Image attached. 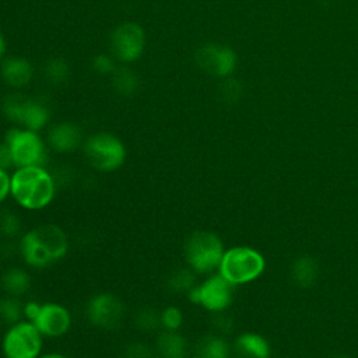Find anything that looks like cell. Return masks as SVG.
<instances>
[{
  "label": "cell",
  "mask_w": 358,
  "mask_h": 358,
  "mask_svg": "<svg viewBox=\"0 0 358 358\" xmlns=\"http://www.w3.org/2000/svg\"><path fill=\"white\" fill-rule=\"evenodd\" d=\"M17 250L28 267L45 268L66 256L69 238L59 225L42 224L20 236Z\"/></svg>",
  "instance_id": "cell-1"
},
{
  "label": "cell",
  "mask_w": 358,
  "mask_h": 358,
  "mask_svg": "<svg viewBox=\"0 0 358 358\" xmlns=\"http://www.w3.org/2000/svg\"><path fill=\"white\" fill-rule=\"evenodd\" d=\"M56 189V178L45 166L15 168L11 173L10 196L28 211L46 208L53 201Z\"/></svg>",
  "instance_id": "cell-2"
},
{
  "label": "cell",
  "mask_w": 358,
  "mask_h": 358,
  "mask_svg": "<svg viewBox=\"0 0 358 358\" xmlns=\"http://www.w3.org/2000/svg\"><path fill=\"white\" fill-rule=\"evenodd\" d=\"M224 243L221 238L206 229L192 232L183 243V256L187 267L196 274H213L218 271L221 259L224 256Z\"/></svg>",
  "instance_id": "cell-3"
},
{
  "label": "cell",
  "mask_w": 358,
  "mask_h": 358,
  "mask_svg": "<svg viewBox=\"0 0 358 358\" xmlns=\"http://www.w3.org/2000/svg\"><path fill=\"white\" fill-rule=\"evenodd\" d=\"M264 267L266 260L259 250L239 245L225 249L218 273L232 285H242L260 277Z\"/></svg>",
  "instance_id": "cell-4"
},
{
  "label": "cell",
  "mask_w": 358,
  "mask_h": 358,
  "mask_svg": "<svg viewBox=\"0 0 358 358\" xmlns=\"http://www.w3.org/2000/svg\"><path fill=\"white\" fill-rule=\"evenodd\" d=\"M4 143L8 147L13 166H45L48 148L38 131L17 126L6 133Z\"/></svg>",
  "instance_id": "cell-5"
},
{
  "label": "cell",
  "mask_w": 358,
  "mask_h": 358,
  "mask_svg": "<svg viewBox=\"0 0 358 358\" xmlns=\"http://www.w3.org/2000/svg\"><path fill=\"white\" fill-rule=\"evenodd\" d=\"M126 154L124 144L112 133H95L84 143V155L88 164L99 172L119 169L126 161Z\"/></svg>",
  "instance_id": "cell-6"
},
{
  "label": "cell",
  "mask_w": 358,
  "mask_h": 358,
  "mask_svg": "<svg viewBox=\"0 0 358 358\" xmlns=\"http://www.w3.org/2000/svg\"><path fill=\"white\" fill-rule=\"evenodd\" d=\"M43 336L36 326L21 319L8 326L1 338V352L4 358H39L42 354Z\"/></svg>",
  "instance_id": "cell-7"
},
{
  "label": "cell",
  "mask_w": 358,
  "mask_h": 358,
  "mask_svg": "<svg viewBox=\"0 0 358 358\" xmlns=\"http://www.w3.org/2000/svg\"><path fill=\"white\" fill-rule=\"evenodd\" d=\"M234 289L229 281H227L220 273L210 274L203 282L197 284L189 294L190 302L203 306L211 313L225 312L234 301Z\"/></svg>",
  "instance_id": "cell-8"
},
{
  "label": "cell",
  "mask_w": 358,
  "mask_h": 358,
  "mask_svg": "<svg viewBox=\"0 0 358 358\" xmlns=\"http://www.w3.org/2000/svg\"><path fill=\"white\" fill-rule=\"evenodd\" d=\"M123 303L110 292H99L92 295L85 306L88 322L102 330H115L123 320Z\"/></svg>",
  "instance_id": "cell-9"
},
{
  "label": "cell",
  "mask_w": 358,
  "mask_h": 358,
  "mask_svg": "<svg viewBox=\"0 0 358 358\" xmlns=\"http://www.w3.org/2000/svg\"><path fill=\"white\" fill-rule=\"evenodd\" d=\"M4 113L18 127L34 131L41 130L49 120V112L43 105L15 95L4 102Z\"/></svg>",
  "instance_id": "cell-10"
},
{
  "label": "cell",
  "mask_w": 358,
  "mask_h": 358,
  "mask_svg": "<svg viewBox=\"0 0 358 358\" xmlns=\"http://www.w3.org/2000/svg\"><path fill=\"white\" fill-rule=\"evenodd\" d=\"M43 337H62L64 336L73 323L70 310L57 302L39 303L38 312L31 320Z\"/></svg>",
  "instance_id": "cell-11"
},
{
  "label": "cell",
  "mask_w": 358,
  "mask_h": 358,
  "mask_svg": "<svg viewBox=\"0 0 358 358\" xmlns=\"http://www.w3.org/2000/svg\"><path fill=\"white\" fill-rule=\"evenodd\" d=\"M112 53L122 62H133L140 57L144 48L143 28L136 22H123L112 34Z\"/></svg>",
  "instance_id": "cell-12"
},
{
  "label": "cell",
  "mask_w": 358,
  "mask_h": 358,
  "mask_svg": "<svg viewBox=\"0 0 358 358\" xmlns=\"http://www.w3.org/2000/svg\"><path fill=\"white\" fill-rule=\"evenodd\" d=\"M196 59L201 69L220 77L231 74L236 64V56L232 49L211 43L200 48Z\"/></svg>",
  "instance_id": "cell-13"
},
{
  "label": "cell",
  "mask_w": 358,
  "mask_h": 358,
  "mask_svg": "<svg viewBox=\"0 0 358 358\" xmlns=\"http://www.w3.org/2000/svg\"><path fill=\"white\" fill-rule=\"evenodd\" d=\"M231 348L235 358H270L271 355L268 340L255 331L239 334Z\"/></svg>",
  "instance_id": "cell-14"
},
{
  "label": "cell",
  "mask_w": 358,
  "mask_h": 358,
  "mask_svg": "<svg viewBox=\"0 0 358 358\" xmlns=\"http://www.w3.org/2000/svg\"><path fill=\"white\" fill-rule=\"evenodd\" d=\"M81 141V130L74 123H56L48 131V145L56 152H71Z\"/></svg>",
  "instance_id": "cell-15"
},
{
  "label": "cell",
  "mask_w": 358,
  "mask_h": 358,
  "mask_svg": "<svg viewBox=\"0 0 358 358\" xmlns=\"http://www.w3.org/2000/svg\"><path fill=\"white\" fill-rule=\"evenodd\" d=\"M320 274V266L316 257L310 255L298 256L289 267L291 281L299 288H310L316 284Z\"/></svg>",
  "instance_id": "cell-16"
},
{
  "label": "cell",
  "mask_w": 358,
  "mask_h": 358,
  "mask_svg": "<svg viewBox=\"0 0 358 358\" xmlns=\"http://www.w3.org/2000/svg\"><path fill=\"white\" fill-rule=\"evenodd\" d=\"M158 358H186L187 341L179 331L162 330L155 340Z\"/></svg>",
  "instance_id": "cell-17"
},
{
  "label": "cell",
  "mask_w": 358,
  "mask_h": 358,
  "mask_svg": "<svg viewBox=\"0 0 358 358\" xmlns=\"http://www.w3.org/2000/svg\"><path fill=\"white\" fill-rule=\"evenodd\" d=\"M0 288L6 295L20 298L31 288V277L22 267H8L0 275Z\"/></svg>",
  "instance_id": "cell-18"
},
{
  "label": "cell",
  "mask_w": 358,
  "mask_h": 358,
  "mask_svg": "<svg viewBox=\"0 0 358 358\" xmlns=\"http://www.w3.org/2000/svg\"><path fill=\"white\" fill-rule=\"evenodd\" d=\"M1 77L11 87H24L32 77V67L22 57H10L1 66Z\"/></svg>",
  "instance_id": "cell-19"
},
{
  "label": "cell",
  "mask_w": 358,
  "mask_h": 358,
  "mask_svg": "<svg viewBox=\"0 0 358 358\" xmlns=\"http://www.w3.org/2000/svg\"><path fill=\"white\" fill-rule=\"evenodd\" d=\"M232 348L220 334H207L201 337L194 348V358H229Z\"/></svg>",
  "instance_id": "cell-20"
},
{
  "label": "cell",
  "mask_w": 358,
  "mask_h": 358,
  "mask_svg": "<svg viewBox=\"0 0 358 358\" xmlns=\"http://www.w3.org/2000/svg\"><path fill=\"white\" fill-rule=\"evenodd\" d=\"M166 285L175 294L187 295L197 285L196 273L189 267H179L169 274Z\"/></svg>",
  "instance_id": "cell-21"
},
{
  "label": "cell",
  "mask_w": 358,
  "mask_h": 358,
  "mask_svg": "<svg viewBox=\"0 0 358 358\" xmlns=\"http://www.w3.org/2000/svg\"><path fill=\"white\" fill-rule=\"evenodd\" d=\"M24 317V305L18 298L3 295L0 296V324L11 326Z\"/></svg>",
  "instance_id": "cell-22"
},
{
  "label": "cell",
  "mask_w": 358,
  "mask_h": 358,
  "mask_svg": "<svg viewBox=\"0 0 358 358\" xmlns=\"http://www.w3.org/2000/svg\"><path fill=\"white\" fill-rule=\"evenodd\" d=\"M22 222L20 217L10 210L0 211V236L4 239H14L21 234Z\"/></svg>",
  "instance_id": "cell-23"
},
{
  "label": "cell",
  "mask_w": 358,
  "mask_h": 358,
  "mask_svg": "<svg viewBox=\"0 0 358 358\" xmlns=\"http://www.w3.org/2000/svg\"><path fill=\"white\" fill-rule=\"evenodd\" d=\"M185 316L180 308L175 305H168L159 312V323L162 330L179 331L183 326Z\"/></svg>",
  "instance_id": "cell-24"
},
{
  "label": "cell",
  "mask_w": 358,
  "mask_h": 358,
  "mask_svg": "<svg viewBox=\"0 0 358 358\" xmlns=\"http://www.w3.org/2000/svg\"><path fill=\"white\" fill-rule=\"evenodd\" d=\"M134 323L141 331H145V333L155 331L157 329L161 327L159 312H157L155 309H152L150 306L141 308L137 310V313L134 316Z\"/></svg>",
  "instance_id": "cell-25"
},
{
  "label": "cell",
  "mask_w": 358,
  "mask_h": 358,
  "mask_svg": "<svg viewBox=\"0 0 358 358\" xmlns=\"http://www.w3.org/2000/svg\"><path fill=\"white\" fill-rule=\"evenodd\" d=\"M113 83H115V87L117 88L119 92L130 94L137 87V77L130 70L120 69V70L115 71Z\"/></svg>",
  "instance_id": "cell-26"
},
{
  "label": "cell",
  "mask_w": 358,
  "mask_h": 358,
  "mask_svg": "<svg viewBox=\"0 0 358 358\" xmlns=\"http://www.w3.org/2000/svg\"><path fill=\"white\" fill-rule=\"evenodd\" d=\"M123 358H158V355L154 347H150L148 344L140 341H134L126 347Z\"/></svg>",
  "instance_id": "cell-27"
},
{
  "label": "cell",
  "mask_w": 358,
  "mask_h": 358,
  "mask_svg": "<svg viewBox=\"0 0 358 358\" xmlns=\"http://www.w3.org/2000/svg\"><path fill=\"white\" fill-rule=\"evenodd\" d=\"M67 76H69V67L63 60L55 59L49 62L46 67V77L49 78V81H52L53 84H60L67 78Z\"/></svg>",
  "instance_id": "cell-28"
},
{
  "label": "cell",
  "mask_w": 358,
  "mask_h": 358,
  "mask_svg": "<svg viewBox=\"0 0 358 358\" xmlns=\"http://www.w3.org/2000/svg\"><path fill=\"white\" fill-rule=\"evenodd\" d=\"M213 322H214L215 329H217L218 331H221V333H229V331H232V329H234V322H232V319H231L229 316L225 315V312L214 313Z\"/></svg>",
  "instance_id": "cell-29"
},
{
  "label": "cell",
  "mask_w": 358,
  "mask_h": 358,
  "mask_svg": "<svg viewBox=\"0 0 358 358\" xmlns=\"http://www.w3.org/2000/svg\"><path fill=\"white\" fill-rule=\"evenodd\" d=\"M94 69L101 74H108L115 70L112 59L105 55H98L94 57Z\"/></svg>",
  "instance_id": "cell-30"
},
{
  "label": "cell",
  "mask_w": 358,
  "mask_h": 358,
  "mask_svg": "<svg viewBox=\"0 0 358 358\" xmlns=\"http://www.w3.org/2000/svg\"><path fill=\"white\" fill-rule=\"evenodd\" d=\"M11 190V175L7 169H0V204L10 196Z\"/></svg>",
  "instance_id": "cell-31"
},
{
  "label": "cell",
  "mask_w": 358,
  "mask_h": 358,
  "mask_svg": "<svg viewBox=\"0 0 358 358\" xmlns=\"http://www.w3.org/2000/svg\"><path fill=\"white\" fill-rule=\"evenodd\" d=\"M10 166H13L11 155L7 144L3 141L0 143V169H8Z\"/></svg>",
  "instance_id": "cell-32"
},
{
  "label": "cell",
  "mask_w": 358,
  "mask_h": 358,
  "mask_svg": "<svg viewBox=\"0 0 358 358\" xmlns=\"http://www.w3.org/2000/svg\"><path fill=\"white\" fill-rule=\"evenodd\" d=\"M39 358H67L60 352H46V354H41Z\"/></svg>",
  "instance_id": "cell-33"
},
{
  "label": "cell",
  "mask_w": 358,
  "mask_h": 358,
  "mask_svg": "<svg viewBox=\"0 0 358 358\" xmlns=\"http://www.w3.org/2000/svg\"><path fill=\"white\" fill-rule=\"evenodd\" d=\"M4 52H6V42H4V38H3V35L0 32V59L3 57Z\"/></svg>",
  "instance_id": "cell-34"
},
{
  "label": "cell",
  "mask_w": 358,
  "mask_h": 358,
  "mask_svg": "<svg viewBox=\"0 0 358 358\" xmlns=\"http://www.w3.org/2000/svg\"><path fill=\"white\" fill-rule=\"evenodd\" d=\"M330 358H350V357L345 355V354H334V355H331Z\"/></svg>",
  "instance_id": "cell-35"
}]
</instances>
